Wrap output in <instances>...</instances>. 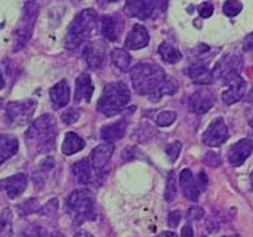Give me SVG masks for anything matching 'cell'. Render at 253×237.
<instances>
[{"mask_svg": "<svg viewBox=\"0 0 253 237\" xmlns=\"http://www.w3.org/2000/svg\"><path fill=\"white\" fill-rule=\"evenodd\" d=\"M58 126L51 114L41 115L26 133V145L33 154L50 153L55 147Z\"/></svg>", "mask_w": 253, "mask_h": 237, "instance_id": "6da1fadb", "label": "cell"}, {"mask_svg": "<svg viewBox=\"0 0 253 237\" xmlns=\"http://www.w3.org/2000/svg\"><path fill=\"white\" fill-rule=\"evenodd\" d=\"M98 28V14L91 8L81 11L70 24L65 37V47L75 50L88 41Z\"/></svg>", "mask_w": 253, "mask_h": 237, "instance_id": "7a4b0ae2", "label": "cell"}, {"mask_svg": "<svg viewBox=\"0 0 253 237\" xmlns=\"http://www.w3.org/2000/svg\"><path fill=\"white\" fill-rule=\"evenodd\" d=\"M65 209L75 225L97 219L95 196L88 189H78L70 193V196L66 198Z\"/></svg>", "mask_w": 253, "mask_h": 237, "instance_id": "3957f363", "label": "cell"}, {"mask_svg": "<svg viewBox=\"0 0 253 237\" xmlns=\"http://www.w3.org/2000/svg\"><path fill=\"white\" fill-rule=\"evenodd\" d=\"M133 89L139 95H149L166 79L162 67L152 62H141L130 70Z\"/></svg>", "mask_w": 253, "mask_h": 237, "instance_id": "277c9868", "label": "cell"}, {"mask_svg": "<svg viewBox=\"0 0 253 237\" xmlns=\"http://www.w3.org/2000/svg\"><path fill=\"white\" fill-rule=\"evenodd\" d=\"M130 90L122 82L107 83L97 103V110L106 117H114L129 105Z\"/></svg>", "mask_w": 253, "mask_h": 237, "instance_id": "5b68a950", "label": "cell"}, {"mask_svg": "<svg viewBox=\"0 0 253 237\" xmlns=\"http://www.w3.org/2000/svg\"><path fill=\"white\" fill-rule=\"evenodd\" d=\"M39 15V5L35 1H27L22 9V16L14 32V51H20L27 46L33 37L34 26Z\"/></svg>", "mask_w": 253, "mask_h": 237, "instance_id": "8992f818", "label": "cell"}, {"mask_svg": "<svg viewBox=\"0 0 253 237\" xmlns=\"http://www.w3.org/2000/svg\"><path fill=\"white\" fill-rule=\"evenodd\" d=\"M37 100H14L5 106V118L11 126H23L33 118L37 110Z\"/></svg>", "mask_w": 253, "mask_h": 237, "instance_id": "52a82bcc", "label": "cell"}, {"mask_svg": "<svg viewBox=\"0 0 253 237\" xmlns=\"http://www.w3.org/2000/svg\"><path fill=\"white\" fill-rule=\"evenodd\" d=\"M241 67H243V58L240 55H226L222 59L218 60L214 69L211 71L212 81L213 82L221 81L226 85L232 79L240 77Z\"/></svg>", "mask_w": 253, "mask_h": 237, "instance_id": "ba28073f", "label": "cell"}, {"mask_svg": "<svg viewBox=\"0 0 253 237\" xmlns=\"http://www.w3.org/2000/svg\"><path fill=\"white\" fill-rule=\"evenodd\" d=\"M229 138V130L222 118L213 119L203 134V142L207 146L217 147Z\"/></svg>", "mask_w": 253, "mask_h": 237, "instance_id": "9c48e42d", "label": "cell"}, {"mask_svg": "<svg viewBox=\"0 0 253 237\" xmlns=\"http://www.w3.org/2000/svg\"><path fill=\"white\" fill-rule=\"evenodd\" d=\"M216 103V95L209 89H200L189 98L188 107L194 114H205Z\"/></svg>", "mask_w": 253, "mask_h": 237, "instance_id": "30bf717a", "label": "cell"}, {"mask_svg": "<svg viewBox=\"0 0 253 237\" xmlns=\"http://www.w3.org/2000/svg\"><path fill=\"white\" fill-rule=\"evenodd\" d=\"M107 50L105 42L95 41L88 43L83 48V58L90 69H101L105 64Z\"/></svg>", "mask_w": 253, "mask_h": 237, "instance_id": "8fae6325", "label": "cell"}, {"mask_svg": "<svg viewBox=\"0 0 253 237\" xmlns=\"http://www.w3.org/2000/svg\"><path fill=\"white\" fill-rule=\"evenodd\" d=\"M114 153V143L102 142L97 147H94L90 154V164L95 172H102L110 162L111 155Z\"/></svg>", "mask_w": 253, "mask_h": 237, "instance_id": "7c38bea8", "label": "cell"}, {"mask_svg": "<svg viewBox=\"0 0 253 237\" xmlns=\"http://www.w3.org/2000/svg\"><path fill=\"white\" fill-rule=\"evenodd\" d=\"M253 151V142L244 138L230 146L228 150V161L232 166H241Z\"/></svg>", "mask_w": 253, "mask_h": 237, "instance_id": "4fadbf2b", "label": "cell"}, {"mask_svg": "<svg viewBox=\"0 0 253 237\" xmlns=\"http://www.w3.org/2000/svg\"><path fill=\"white\" fill-rule=\"evenodd\" d=\"M28 185V178L24 173H16L11 177L4 180H0V190L7 193L9 198H16L19 197Z\"/></svg>", "mask_w": 253, "mask_h": 237, "instance_id": "5bb4252c", "label": "cell"}, {"mask_svg": "<svg viewBox=\"0 0 253 237\" xmlns=\"http://www.w3.org/2000/svg\"><path fill=\"white\" fill-rule=\"evenodd\" d=\"M124 31V20L120 15H105L101 19V32L105 39L118 41Z\"/></svg>", "mask_w": 253, "mask_h": 237, "instance_id": "9a60e30c", "label": "cell"}, {"mask_svg": "<svg viewBox=\"0 0 253 237\" xmlns=\"http://www.w3.org/2000/svg\"><path fill=\"white\" fill-rule=\"evenodd\" d=\"M156 0H126L125 14L130 18L147 19L153 14Z\"/></svg>", "mask_w": 253, "mask_h": 237, "instance_id": "2e32d148", "label": "cell"}, {"mask_svg": "<svg viewBox=\"0 0 253 237\" xmlns=\"http://www.w3.org/2000/svg\"><path fill=\"white\" fill-rule=\"evenodd\" d=\"M180 185L182 189L184 196L192 202H197L201 194V189L198 187L197 178L194 177L193 173L189 170V169H184L181 170L180 173Z\"/></svg>", "mask_w": 253, "mask_h": 237, "instance_id": "e0dca14e", "label": "cell"}, {"mask_svg": "<svg viewBox=\"0 0 253 237\" xmlns=\"http://www.w3.org/2000/svg\"><path fill=\"white\" fill-rule=\"evenodd\" d=\"M228 85V89L222 93V102L225 105H233L236 102H239L247 93V83L241 77H237L235 79H232Z\"/></svg>", "mask_w": 253, "mask_h": 237, "instance_id": "ac0fdd59", "label": "cell"}, {"mask_svg": "<svg viewBox=\"0 0 253 237\" xmlns=\"http://www.w3.org/2000/svg\"><path fill=\"white\" fill-rule=\"evenodd\" d=\"M92 94H94V85H92L91 77H90V74L82 73L75 81L74 100H75V103H79L82 100L90 102Z\"/></svg>", "mask_w": 253, "mask_h": 237, "instance_id": "d6986e66", "label": "cell"}, {"mask_svg": "<svg viewBox=\"0 0 253 237\" xmlns=\"http://www.w3.org/2000/svg\"><path fill=\"white\" fill-rule=\"evenodd\" d=\"M149 41H150V37L146 28L143 27L142 24H134L126 38L125 45L129 50H139V48L146 47L149 45Z\"/></svg>", "mask_w": 253, "mask_h": 237, "instance_id": "ffe728a7", "label": "cell"}, {"mask_svg": "<svg viewBox=\"0 0 253 237\" xmlns=\"http://www.w3.org/2000/svg\"><path fill=\"white\" fill-rule=\"evenodd\" d=\"M51 103L54 109H63L65 106L69 105L70 102V87L66 81H60L50 89Z\"/></svg>", "mask_w": 253, "mask_h": 237, "instance_id": "44dd1931", "label": "cell"}, {"mask_svg": "<svg viewBox=\"0 0 253 237\" xmlns=\"http://www.w3.org/2000/svg\"><path fill=\"white\" fill-rule=\"evenodd\" d=\"M127 130V122L125 119L115 121L113 123H107L101 129V138L105 142H115L125 137Z\"/></svg>", "mask_w": 253, "mask_h": 237, "instance_id": "7402d4cb", "label": "cell"}, {"mask_svg": "<svg viewBox=\"0 0 253 237\" xmlns=\"http://www.w3.org/2000/svg\"><path fill=\"white\" fill-rule=\"evenodd\" d=\"M18 138L11 134H0V165L18 153Z\"/></svg>", "mask_w": 253, "mask_h": 237, "instance_id": "603a6c76", "label": "cell"}, {"mask_svg": "<svg viewBox=\"0 0 253 237\" xmlns=\"http://www.w3.org/2000/svg\"><path fill=\"white\" fill-rule=\"evenodd\" d=\"M73 174L79 184L88 185L92 183V166L88 160H79L71 166Z\"/></svg>", "mask_w": 253, "mask_h": 237, "instance_id": "cb8c5ba5", "label": "cell"}, {"mask_svg": "<svg viewBox=\"0 0 253 237\" xmlns=\"http://www.w3.org/2000/svg\"><path fill=\"white\" fill-rule=\"evenodd\" d=\"M177 92H178V82L175 81L174 78L166 77L165 81H164L160 86L157 87L152 94H149L147 96H149V100L157 102V100L161 99L162 96L174 95Z\"/></svg>", "mask_w": 253, "mask_h": 237, "instance_id": "d4e9b609", "label": "cell"}, {"mask_svg": "<svg viewBox=\"0 0 253 237\" xmlns=\"http://www.w3.org/2000/svg\"><path fill=\"white\" fill-rule=\"evenodd\" d=\"M86 147V142L79 137L77 133L69 132L65 136L63 145H62V151L66 155H73L78 151L83 150Z\"/></svg>", "mask_w": 253, "mask_h": 237, "instance_id": "484cf974", "label": "cell"}, {"mask_svg": "<svg viewBox=\"0 0 253 237\" xmlns=\"http://www.w3.org/2000/svg\"><path fill=\"white\" fill-rule=\"evenodd\" d=\"M158 54L161 55V58L165 60L166 63L175 64L182 59V54L175 46L170 45L169 42H162L158 47Z\"/></svg>", "mask_w": 253, "mask_h": 237, "instance_id": "4316f807", "label": "cell"}, {"mask_svg": "<svg viewBox=\"0 0 253 237\" xmlns=\"http://www.w3.org/2000/svg\"><path fill=\"white\" fill-rule=\"evenodd\" d=\"M111 62L115 67L121 70L122 73H127L130 69V63H131V58L130 54L124 48H115L111 52Z\"/></svg>", "mask_w": 253, "mask_h": 237, "instance_id": "83f0119b", "label": "cell"}, {"mask_svg": "<svg viewBox=\"0 0 253 237\" xmlns=\"http://www.w3.org/2000/svg\"><path fill=\"white\" fill-rule=\"evenodd\" d=\"M12 235V212L8 208L0 212V237H11Z\"/></svg>", "mask_w": 253, "mask_h": 237, "instance_id": "f1b7e54d", "label": "cell"}, {"mask_svg": "<svg viewBox=\"0 0 253 237\" xmlns=\"http://www.w3.org/2000/svg\"><path fill=\"white\" fill-rule=\"evenodd\" d=\"M164 197L168 202H173L177 198V180H175L174 172H170L168 174Z\"/></svg>", "mask_w": 253, "mask_h": 237, "instance_id": "f546056e", "label": "cell"}, {"mask_svg": "<svg viewBox=\"0 0 253 237\" xmlns=\"http://www.w3.org/2000/svg\"><path fill=\"white\" fill-rule=\"evenodd\" d=\"M243 9V4L240 0H226L224 5H222V12L229 16V18H233L236 15H239Z\"/></svg>", "mask_w": 253, "mask_h": 237, "instance_id": "4dcf8cb0", "label": "cell"}, {"mask_svg": "<svg viewBox=\"0 0 253 237\" xmlns=\"http://www.w3.org/2000/svg\"><path fill=\"white\" fill-rule=\"evenodd\" d=\"M39 210V202L37 198H28L27 201H24L23 204L18 205V212L22 216H28L33 214Z\"/></svg>", "mask_w": 253, "mask_h": 237, "instance_id": "1f68e13d", "label": "cell"}, {"mask_svg": "<svg viewBox=\"0 0 253 237\" xmlns=\"http://www.w3.org/2000/svg\"><path fill=\"white\" fill-rule=\"evenodd\" d=\"M175 118H177V114H175L174 111L166 110V111H162V113L157 115L156 122L161 128H168V126H170L171 123H174Z\"/></svg>", "mask_w": 253, "mask_h": 237, "instance_id": "d6a6232c", "label": "cell"}, {"mask_svg": "<svg viewBox=\"0 0 253 237\" xmlns=\"http://www.w3.org/2000/svg\"><path fill=\"white\" fill-rule=\"evenodd\" d=\"M181 150H182V142L174 141L171 142V143H169L168 147H166V155H168L169 161L175 162V161L178 160Z\"/></svg>", "mask_w": 253, "mask_h": 237, "instance_id": "836d02e7", "label": "cell"}, {"mask_svg": "<svg viewBox=\"0 0 253 237\" xmlns=\"http://www.w3.org/2000/svg\"><path fill=\"white\" fill-rule=\"evenodd\" d=\"M79 117H81V111L78 109H75V107H71V109L66 110L65 113H62L60 119L65 125H73V123L78 121Z\"/></svg>", "mask_w": 253, "mask_h": 237, "instance_id": "e575fe53", "label": "cell"}, {"mask_svg": "<svg viewBox=\"0 0 253 237\" xmlns=\"http://www.w3.org/2000/svg\"><path fill=\"white\" fill-rule=\"evenodd\" d=\"M204 164L208 165V166H211V168H218L222 164V161H221V157L217 153H213V151H208L207 154L204 155Z\"/></svg>", "mask_w": 253, "mask_h": 237, "instance_id": "d590c367", "label": "cell"}, {"mask_svg": "<svg viewBox=\"0 0 253 237\" xmlns=\"http://www.w3.org/2000/svg\"><path fill=\"white\" fill-rule=\"evenodd\" d=\"M58 206H59L58 200H56V198H52V200L48 201L46 205L42 208L41 214L42 216H48V217H50V216H54V214L58 212Z\"/></svg>", "mask_w": 253, "mask_h": 237, "instance_id": "8d00e7d4", "label": "cell"}, {"mask_svg": "<svg viewBox=\"0 0 253 237\" xmlns=\"http://www.w3.org/2000/svg\"><path fill=\"white\" fill-rule=\"evenodd\" d=\"M204 216H205V212L201 206H192V208H189L188 213H186V217H188L189 221H197V220L204 219Z\"/></svg>", "mask_w": 253, "mask_h": 237, "instance_id": "74e56055", "label": "cell"}, {"mask_svg": "<svg viewBox=\"0 0 253 237\" xmlns=\"http://www.w3.org/2000/svg\"><path fill=\"white\" fill-rule=\"evenodd\" d=\"M181 217H182V214H181L180 210H173V212L169 213L168 225H169L170 228H177L181 223Z\"/></svg>", "mask_w": 253, "mask_h": 237, "instance_id": "f35d334b", "label": "cell"}, {"mask_svg": "<svg viewBox=\"0 0 253 237\" xmlns=\"http://www.w3.org/2000/svg\"><path fill=\"white\" fill-rule=\"evenodd\" d=\"M214 11V7H213L212 3H203V4L198 7V14L201 18H211Z\"/></svg>", "mask_w": 253, "mask_h": 237, "instance_id": "ab89813d", "label": "cell"}, {"mask_svg": "<svg viewBox=\"0 0 253 237\" xmlns=\"http://www.w3.org/2000/svg\"><path fill=\"white\" fill-rule=\"evenodd\" d=\"M138 149L137 147H134V146H129V147H126L122 150V158L125 161H131L134 158H137L138 157Z\"/></svg>", "mask_w": 253, "mask_h": 237, "instance_id": "60d3db41", "label": "cell"}, {"mask_svg": "<svg viewBox=\"0 0 253 237\" xmlns=\"http://www.w3.org/2000/svg\"><path fill=\"white\" fill-rule=\"evenodd\" d=\"M197 183L198 187L201 190H205L208 188V176L205 172H200V174L197 176Z\"/></svg>", "mask_w": 253, "mask_h": 237, "instance_id": "b9f144b4", "label": "cell"}, {"mask_svg": "<svg viewBox=\"0 0 253 237\" xmlns=\"http://www.w3.org/2000/svg\"><path fill=\"white\" fill-rule=\"evenodd\" d=\"M193 236H194L193 228H192L189 224H186L185 227H182V229H181V237H193Z\"/></svg>", "mask_w": 253, "mask_h": 237, "instance_id": "7bdbcfd3", "label": "cell"}, {"mask_svg": "<svg viewBox=\"0 0 253 237\" xmlns=\"http://www.w3.org/2000/svg\"><path fill=\"white\" fill-rule=\"evenodd\" d=\"M244 50L245 51H253V32L251 35L245 38L244 41Z\"/></svg>", "mask_w": 253, "mask_h": 237, "instance_id": "ee69618b", "label": "cell"}, {"mask_svg": "<svg viewBox=\"0 0 253 237\" xmlns=\"http://www.w3.org/2000/svg\"><path fill=\"white\" fill-rule=\"evenodd\" d=\"M168 3H169V0H156V7L158 9L165 11V8L168 7Z\"/></svg>", "mask_w": 253, "mask_h": 237, "instance_id": "f6af8a7d", "label": "cell"}, {"mask_svg": "<svg viewBox=\"0 0 253 237\" xmlns=\"http://www.w3.org/2000/svg\"><path fill=\"white\" fill-rule=\"evenodd\" d=\"M74 237H94L91 235V233L86 232V231H79V232H77L75 235H74Z\"/></svg>", "mask_w": 253, "mask_h": 237, "instance_id": "bcb514c9", "label": "cell"}, {"mask_svg": "<svg viewBox=\"0 0 253 237\" xmlns=\"http://www.w3.org/2000/svg\"><path fill=\"white\" fill-rule=\"evenodd\" d=\"M157 237H178V236H177L174 232H170V231H169V232H162L161 235H158Z\"/></svg>", "mask_w": 253, "mask_h": 237, "instance_id": "7dc6e473", "label": "cell"}, {"mask_svg": "<svg viewBox=\"0 0 253 237\" xmlns=\"http://www.w3.org/2000/svg\"><path fill=\"white\" fill-rule=\"evenodd\" d=\"M5 86V81L4 77H3V74H1V70H0V90H3Z\"/></svg>", "mask_w": 253, "mask_h": 237, "instance_id": "c3c4849f", "label": "cell"}, {"mask_svg": "<svg viewBox=\"0 0 253 237\" xmlns=\"http://www.w3.org/2000/svg\"><path fill=\"white\" fill-rule=\"evenodd\" d=\"M247 100H248L251 105H253V89L251 90V92H249L248 96H247Z\"/></svg>", "mask_w": 253, "mask_h": 237, "instance_id": "681fc988", "label": "cell"}, {"mask_svg": "<svg viewBox=\"0 0 253 237\" xmlns=\"http://www.w3.org/2000/svg\"><path fill=\"white\" fill-rule=\"evenodd\" d=\"M48 237H65L63 235H60V233H54V235H48Z\"/></svg>", "mask_w": 253, "mask_h": 237, "instance_id": "f907efd6", "label": "cell"}, {"mask_svg": "<svg viewBox=\"0 0 253 237\" xmlns=\"http://www.w3.org/2000/svg\"><path fill=\"white\" fill-rule=\"evenodd\" d=\"M103 3H115V1H118V0H101Z\"/></svg>", "mask_w": 253, "mask_h": 237, "instance_id": "816d5d0a", "label": "cell"}, {"mask_svg": "<svg viewBox=\"0 0 253 237\" xmlns=\"http://www.w3.org/2000/svg\"><path fill=\"white\" fill-rule=\"evenodd\" d=\"M249 125H251V126H252V128H253V114L251 115V117H249Z\"/></svg>", "mask_w": 253, "mask_h": 237, "instance_id": "f5cc1de1", "label": "cell"}, {"mask_svg": "<svg viewBox=\"0 0 253 237\" xmlns=\"http://www.w3.org/2000/svg\"><path fill=\"white\" fill-rule=\"evenodd\" d=\"M251 185H252V190H253V172H252V174H251Z\"/></svg>", "mask_w": 253, "mask_h": 237, "instance_id": "db71d44e", "label": "cell"}, {"mask_svg": "<svg viewBox=\"0 0 253 237\" xmlns=\"http://www.w3.org/2000/svg\"><path fill=\"white\" fill-rule=\"evenodd\" d=\"M224 237H239V236H224Z\"/></svg>", "mask_w": 253, "mask_h": 237, "instance_id": "11a10c76", "label": "cell"}]
</instances>
